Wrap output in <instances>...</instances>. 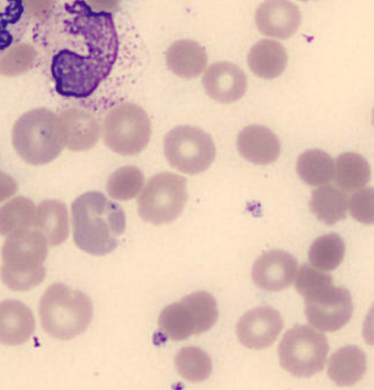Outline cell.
Returning a JSON list of instances; mask_svg holds the SVG:
<instances>
[{
	"mask_svg": "<svg viewBox=\"0 0 374 390\" xmlns=\"http://www.w3.org/2000/svg\"><path fill=\"white\" fill-rule=\"evenodd\" d=\"M187 200L186 178L176 174L161 172L149 178L139 196L138 214L147 223H168L180 215Z\"/></svg>",
	"mask_w": 374,
	"mask_h": 390,
	"instance_id": "9",
	"label": "cell"
},
{
	"mask_svg": "<svg viewBox=\"0 0 374 390\" xmlns=\"http://www.w3.org/2000/svg\"><path fill=\"white\" fill-rule=\"evenodd\" d=\"M176 371L182 378L192 382L206 379L212 370L209 356L197 347L187 346L180 349L174 358Z\"/></svg>",
	"mask_w": 374,
	"mask_h": 390,
	"instance_id": "28",
	"label": "cell"
},
{
	"mask_svg": "<svg viewBox=\"0 0 374 390\" xmlns=\"http://www.w3.org/2000/svg\"><path fill=\"white\" fill-rule=\"evenodd\" d=\"M295 287L304 299L305 316L314 327L335 332L349 321L353 312L350 292L344 287L335 286L330 275L303 265Z\"/></svg>",
	"mask_w": 374,
	"mask_h": 390,
	"instance_id": "3",
	"label": "cell"
},
{
	"mask_svg": "<svg viewBox=\"0 0 374 390\" xmlns=\"http://www.w3.org/2000/svg\"><path fill=\"white\" fill-rule=\"evenodd\" d=\"M345 246L342 238L336 233L319 237L310 245L308 258L316 269L328 271L335 269L343 261Z\"/></svg>",
	"mask_w": 374,
	"mask_h": 390,
	"instance_id": "26",
	"label": "cell"
},
{
	"mask_svg": "<svg viewBox=\"0 0 374 390\" xmlns=\"http://www.w3.org/2000/svg\"><path fill=\"white\" fill-rule=\"evenodd\" d=\"M34 329V318L27 306L15 299L1 301L0 335L2 344H22L28 341Z\"/></svg>",
	"mask_w": 374,
	"mask_h": 390,
	"instance_id": "17",
	"label": "cell"
},
{
	"mask_svg": "<svg viewBox=\"0 0 374 390\" xmlns=\"http://www.w3.org/2000/svg\"><path fill=\"white\" fill-rule=\"evenodd\" d=\"M163 150L174 169L189 175L206 171L215 157L211 137L203 130L187 125L178 126L167 133Z\"/></svg>",
	"mask_w": 374,
	"mask_h": 390,
	"instance_id": "11",
	"label": "cell"
},
{
	"mask_svg": "<svg viewBox=\"0 0 374 390\" xmlns=\"http://www.w3.org/2000/svg\"><path fill=\"white\" fill-rule=\"evenodd\" d=\"M283 327V318L278 311L269 306H260L243 315L236 330L243 345L253 349H263L276 341Z\"/></svg>",
	"mask_w": 374,
	"mask_h": 390,
	"instance_id": "12",
	"label": "cell"
},
{
	"mask_svg": "<svg viewBox=\"0 0 374 390\" xmlns=\"http://www.w3.org/2000/svg\"><path fill=\"white\" fill-rule=\"evenodd\" d=\"M288 55L275 40L262 39L254 44L248 56V64L254 74L264 79L279 76L285 70Z\"/></svg>",
	"mask_w": 374,
	"mask_h": 390,
	"instance_id": "21",
	"label": "cell"
},
{
	"mask_svg": "<svg viewBox=\"0 0 374 390\" xmlns=\"http://www.w3.org/2000/svg\"><path fill=\"white\" fill-rule=\"evenodd\" d=\"M367 368L364 351L356 345H346L336 350L329 359L328 375L338 386H349L359 382Z\"/></svg>",
	"mask_w": 374,
	"mask_h": 390,
	"instance_id": "18",
	"label": "cell"
},
{
	"mask_svg": "<svg viewBox=\"0 0 374 390\" xmlns=\"http://www.w3.org/2000/svg\"><path fill=\"white\" fill-rule=\"evenodd\" d=\"M67 136V147L74 151L93 148L99 138V125L91 114L76 110L61 112Z\"/></svg>",
	"mask_w": 374,
	"mask_h": 390,
	"instance_id": "22",
	"label": "cell"
},
{
	"mask_svg": "<svg viewBox=\"0 0 374 390\" xmlns=\"http://www.w3.org/2000/svg\"><path fill=\"white\" fill-rule=\"evenodd\" d=\"M166 59L168 68L175 74L189 79L199 76L207 64L204 48L189 39L178 40L172 44L167 50Z\"/></svg>",
	"mask_w": 374,
	"mask_h": 390,
	"instance_id": "19",
	"label": "cell"
},
{
	"mask_svg": "<svg viewBox=\"0 0 374 390\" xmlns=\"http://www.w3.org/2000/svg\"><path fill=\"white\" fill-rule=\"evenodd\" d=\"M297 171L301 179L309 185H325L334 177L335 162L326 152L311 149L299 156Z\"/></svg>",
	"mask_w": 374,
	"mask_h": 390,
	"instance_id": "25",
	"label": "cell"
},
{
	"mask_svg": "<svg viewBox=\"0 0 374 390\" xmlns=\"http://www.w3.org/2000/svg\"><path fill=\"white\" fill-rule=\"evenodd\" d=\"M373 188L358 190L349 201V210L352 217L364 224H373Z\"/></svg>",
	"mask_w": 374,
	"mask_h": 390,
	"instance_id": "30",
	"label": "cell"
},
{
	"mask_svg": "<svg viewBox=\"0 0 374 390\" xmlns=\"http://www.w3.org/2000/svg\"><path fill=\"white\" fill-rule=\"evenodd\" d=\"M151 123L145 111L132 103H123L107 114L103 137L107 146L121 155H134L147 145Z\"/></svg>",
	"mask_w": 374,
	"mask_h": 390,
	"instance_id": "10",
	"label": "cell"
},
{
	"mask_svg": "<svg viewBox=\"0 0 374 390\" xmlns=\"http://www.w3.org/2000/svg\"><path fill=\"white\" fill-rule=\"evenodd\" d=\"M301 19L298 7L286 0L264 1L257 9L255 20L262 34L281 39L292 35Z\"/></svg>",
	"mask_w": 374,
	"mask_h": 390,
	"instance_id": "15",
	"label": "cell"
},
{
	"mask_svg": "<svg viewBox=\"0 0 374 390\" xmlns=\"http://www.w3.org/2000/svg\"><path fill=\"white\" fill-rule=\"evenodd\" d=\"M36 38L50 56L55 91L65 97L91 96L109 74L119 51L112 13L94 11L84 1L65 3Z\"/></svg>",
	"mask_w": 374,
	"mask_h": 390,
	"instance_id": "1",
	"label": "cell"
},
{
	"mask_svg": "<svg viewBox=\"0 0 374 390\" xmlns=\"http://www.w3.org/2000/svg\"><path fill=\"white\" fill-rule=\"evenodd\" d=\"M36 207L28 198L19 196L4 204L1 210V233L7 236L24 229L34 228Z\"/></svg>",
	"mask_w": 374,
	"mask_h": 390,
	"instance_id": "27",
	"label": "cell"
},
{
	"mask_svg": "<svg viewBox=\"0 0 374 390\" xmlns=\"http://www.w3.org/2000/svg\"><path fill=\"white\" fill-rule=\"evenodd\" d=\"M48 242L34 228L24 229L6 236L2 247L1 279L14 291L25 292L45 278L44 266Z\"/></svg>",
	"mask_w": 374,
	"mask_h": 390,
	"instance_id": "5",
	"label": "cell"
},
{
	"mask_svg": "<svg viewBox=\"0 0 374 390\" xmlns=\"http://www.w3.org/2000/svg\"><path fill=\"white\" fill-rule=\"evenodd\" d=\"M347 195L333 186L314 189L309 202L310 209L318 220L332 226L344 219L348 208Z\"/></svg>",
	"mask_w": 374,
	"mask_h": 390,
	"instance_id": "23",
	"label": "cell"
},
{
	"mask_svg": "<svg viewBox=\"0 0 374 390\" xmlns=\"http://www.w3.org/2000/svg\"><path fill=\"white\" fill-rule=\"evenodd\" d=\"M12 142L15 152L26 163L47 164L67 146L64 121L60 115L45 108L29 110L15 122Z\"/></svg>",
	"mask_w": 374,
	"mask_h": 390,
	"instance_id": "4",
	"label": "cell"
},
{
	"mask_svg": "<svg viewBox=\"0 0 374 390\" xmlns=\"http://www.w3.org/2000/svg\"><path fill=\"white\" fill-rule=\"evenodd\" d=\"M73 239L76 246L95 256L106 255L118 245L126 229L123 210L98 191L85 193L72 204Z\"/></svg>",
	"mask_w": 374,
	"mask_h": 390,
	"instance_id": "2",
	"label": "cell"
},
{
	"mask_svg": "<svg viewBox=\"0 0 374 390\" xmlns=\"http://www.w3.org/2000/svg\"><path fill=\"white\" fill-rule=\"evenodd\" d=\"M34 228L44 235L51 246L65 242L69 234L65 204L57 200L41 201L36 207Z\"/></svg>",
	"mask_w": 374,
	"mask_h": 390,
	"instance_id": "20",
	"label": "cell"
},
{
	"mask_svg": "<svg viewBox=\"0 0 374 390\" xmlns=\"http://www.w3.org/2000/svg\"><path fill=\"white\" fill-rule=\"evenodd\" d=\"M144 183L142 173L136 167L126 166L113 172L107 182L110 197L118 200H129L140 191Z\"/></svg>",
	"mask_w": 374,
	"mask_h": 390,
	"instance_id": "29",
	"label": "cell"
},
{
	"mask_svg": "<svg viewBox=\"0 0 374 390\" xmlns=\"http://www.w3.org/2000/svg\"><path fill=\"white\" fill-rule=\"evenodd\" d=\"M93 313V304L87 295L61 282L51 285L39 301L43 330L60 340H70L82 334L89 326Z\"/></svg>",
	"mask_w": 374,
	"mask_h": 390,
	"instance_id": "6",
	"label": "cell"
},
{
	"mask_svg": "<svg viewBox=\"0 0 374 390\" xmlns=\"http://www.w3.org/2000/svg\"><path fill=\"white\" fill-rule=\"evenodd\" d=\"M295 257L282 250H271L261 254L253 264L251 276L260 289L279 292L288 287L297 272Z\"/></svg>",
	"mask_w": 374,
	"mask_h": 390,
	"instance_id": "13",
	"label": "cell"
},
{
	"mask_svg": "<svg viewBox=\"0 0 374 390\" xmlns=\"http://www.w3.org/2000/svg\"><path fill=\"white\" fill-rule=\"evenodd\" d=\"M370 174L368 161L358 153H342L335 161L334 175L344 190L352 192L363 188L370 181Z\"/></svg>",
	"mask_w": 374,
	"mask_h": 390,
	"instance_id": "24",
	"label": "cell"
},
{
	"mask_svg": "<svg viewBox=\"0 0 374 390\" xmlns=\"http://www.w3.org/2000/svg\"><path fill=\"white\" fill-rule=\"evenodd\" d=\"M328 351L325 334L306 325L286 332L278 349L281 366L298 377H309L323 369Z\"/></svg>",
	"mask_w": 374,
	"mask_h": 390,
	"instance_id": "8",
	"label": "cell"
},
{
	"mask_svg": "<svg viewBox=\"0 0 374 390\" xmlns=\"http://www.w3.org/2000/svg\"><path fill=\"white\" fill-rule=\"evenodd\" d=\"M218 316L214 297L206 292H196L166 306L159 317V326L166 337L182 341L210 330Z\"/></svg>",
	"mask_w": 374,
	"mask_h": 390,
	"instance_id": "7",
	"label": "cell"
},
{
	"mask_svg": "<svg viewBox=\"0 0 374 390\" xmlns=\"http://www.w3.org/2000/svg\"><path fill=\"white\" fill-rule=\"evenodd\" d=\"M203 88L212 99L224 103L241 98L247 89V79L243 70L229 62L211 65L202 78Z\"/></svg>",
	"mask_w": 374,
	"mask_h": 390,
	"instance_id": "14",
	"label": "cell"
},
{
	"mask_svg": "<svg viewBox=\"0 0 374 390\" xmlns=\"http://www.w3.org/2000/svg\"><path fill=\"white\" fill-rule=\"evenodd\" d=\"M236 145L243 158L259 165L274 162L281 150L278 137L268 128L258 124L243 128L238 135Z\"/></svg>",
	"mask_w": 374,
	"mask_h": 390,
	"instance_id": "16",
	"label": "cell"
}]
</instances>
